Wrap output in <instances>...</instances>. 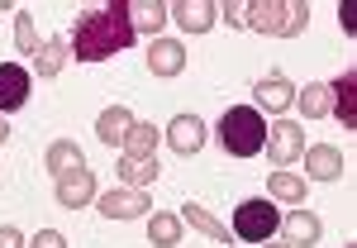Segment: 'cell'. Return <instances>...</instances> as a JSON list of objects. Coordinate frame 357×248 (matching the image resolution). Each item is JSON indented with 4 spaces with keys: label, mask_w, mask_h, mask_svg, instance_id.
Listing matches in <instances>:
<instances>
[{
    "label": "cell",
    "mask_w": 357,
    "mask_h": 248,
    "mask_svg": "<svg viewBox=\"0 0 357 248\" xmlns=\"http://www.w3.org/2000/svg\"><path fill=\"white\" fill-rule=\"evenodd\" d=\"M62 62H67V38H48V43L33 53V72H38V77H57Z\"/></svg>",
    "instance_id": "cb8c5ba5"
},
{
    "label": "cell",
    "mask_w": 357,
    "mask_h": 248,
    "mask_svg": "<svg viewBox=\"0 0 357 248\" xmlns=\"http://www.w3.org/2000/svg\"><path fill=\"white\" fill-rule=\"evenodd\" d=\"M181 224H191V229H200L205 239H215V244H229V224H220L205 205H195V200H186L181 205Z\"/></svg>",
    "instance_id": "d6986e66"
},
{
    "label": "cell",
    "mask_w": 357,
    "mask_h": 248,
    "mask_svg": "<svg viewBox=\"0 0 357 248\" xmlns=\"http://www.w3.org/2000/svg\"><path fill=\"white\" fill-rule=\"evenodd\" d=\"M15 48H20L24 57L38 53V34H33V15H29V10H20V15H15Z\"/></svg>",
    "instance_id": "484cf974"
},
{
    "label": "cell",
    "mask_w": 357,
    "mask_h": 248,
    "mask_svg": "<svg viewBox=\"0 0 357 248\" xmlns=\"http://www.w3.org/2000/svg\"><path fill=\"white\" fill-rule=\"evenodd\" d=\"M158 138H162V129L134 119V129L124 134V158H158Z\"/></svg>",
    "instance_id": "44dd1931"
},
{
    "label": "cell",
    "mask_w": 357,
    "mask_h": 248,
    "mask_svg": "<svg viewBox=\"0 0 357 248\" xmlns=\"http://www.w3.org/2000/svg\"><path fill=\"white\" fill-rule=\"evenodd\" d=\"M114 172H119V182H124V187L143 191V187H153V182H158V172H162V167H158V158H119Z\"/></svg>",
    "instance_id": "ac0fdd59"
},
{
    "label": "cell",
    "mask_w": 357,
    "mask_h": 248,
    "mask_svg": "<svg viewBox=\"0 0 357 248\" xmlns=\"http://www.w3.org/2000/svg\"><path fill=\"white\" fill-rule=\"evenodd\" d=\"M186 67V48L176 43V38H153V48H148V72L153 77H176Z\"/></svg>",
    "instance_id": "9a60e30c"
},
{
    "label": "cell",
    "mask_w": 357,
    "mask_h": 248,
    "mask_svg": "<svg viewBox=\"0 0 357 248\" xmlns=\"http://www.w3.org/2000/svg\"><path fill=\"white\" fill-rule=\"evenodd\" d=\"M43 167H48L53 177H67V172L86 167V153L72 143V138H57V143H48V153H43Z\"/></svg>",
    "instance_id": "2e32d148"
},
{
    "label": "cell",
    "mask_w": 357,
    "mask_h": 248,
    "mask_svg": "<svg viewBox=\"0 0 357 248\" xmlns=\"http://www.w3.org/2000/svg\"><path fill=\"white\" fill-rule=\"evenodd\" d=\"M5 138H10V124H5V115H0V148H5Z\"/></svg>",
    "instance_id": "4dcf8cb0"
},
{
    "label": "cell",
    "mask_w": 357,
    "mask_h": 248,
    "mask_svg": "<svg viewBox=\"0 0 357 248\" xmlns=\"http://www.w3.org/2000/svg\"><path fill=\"white\" fill-rule=\"evenodd\" d=\"M262 148H267V158H272L276 167H291L305 153V129L296 119H276L272 129H267V143H262Z\"/></svg>",
    "instance_id": "5b68a950"
},
{
    "label": "cell",
    "mask_w": 357,
    "mask_h": 248,
    "mask_svg": "<svg viewBox=\"0 0 357 248\" xmlns=\"http://www.w3.org/2000/svg\"><path fill=\"white\" fill-rule=\"evenodd\" d=\"M134 38L138 34H134V20H129V0H110V5L82 10L67 48L77 53V62H105V57L124 53Z\"/></svg>",
    "instance_id": "6da1fadb"
},
{
    "label": "cell",
    "mask_w": 357,
    "mask_h": 248,
    "mask_svg": "<svg viewBox=\"0 0 357 248\" xmlns=\"http://www.w3.org/2000/svg\"><path fill=\"white\" fill-rule=\"evenodd\" d=\"M148 205V191H134V187H119V191H105L100 196V215L105 220H138Z\"/></svg>",
    "instance_id": "52a82bcc"
},
{
    "label": "cell",
    "mask_w": 357,
    "mask_h": 248,
    "mask_svg": "<svg viewBox=\"0 0 357 248\" xmlns=\"http://www.w3.org/2000/svg\"><path fill=\"white\" fill-rule=\"evenodd\" d=\"M0 248H24V234L15 224H0Z\"/></svg>",
    "instance_id": "f1b7e54d"
},
{
    "label": "cell",
    "mask_w": 357,
    "mask_h": 248,
    "mask_svg": "<svg viewBox=\"0 0 357 248\" xmlns=\"http://www.w3.org/2000/svg\"><path fill=\"white\" fill-rule=\"evenodd\" d=\"M267 191H272V200L305 205V177L301 172H272V177H267Z\"/></svg>",
    "instance_id": "603a6c76"
},
{
    "label": "cell",
    "mask_w": 357,
    "mask_h": 248,
    "mask_svg": "<svg viewBox=\"0 0 357 248\" xmlns=\"http://www.w3.org/2000/svg\"><path fill=\"white\" fill-rule=\"evenodd\" d=\"M267 248H291V244H286V239H281V244H267Z\"/></svg>",
    "instance_id": "1f68e13d"
},
{
    "label": "cell",
    "mask_w": 357,
    "mask_h": 248,
    "mask_svg": "<svg viewBox=\"0 0 357 248\" xmlns=\"http://www.w3.org/2000/svg\"><path fill=\"white\" fill-rule=\"evenodd\" d=\"M252 101H257V105H252L257 115H262V110H267V115H281L291 101H296V91H291V82H286L281 72H272V77H262V82L252 86Z\"/></svg>",
    "instance_id": "9c48e42d"
},
{
    "label": "cell",
    "mask_w": 357,
    "mask_h": 248,
    "mask_svg": "<svg viewBox=\"0 0 357 248\" xmlns=\"http://www.w3.org/2000/svg\"><path fill=\"white\" fill-rule=\"evenodd\" d=\"M329 91H333V110L329 115L343 119V129H357V72L348 67L343 77H333Z\"/></svg>",
    "instance_id": "4fadbf2b"
},
{
    "label": "cell",
    "mask_w": 357,
    "mask_h": 248,
    "mask_svg": "<svg viewBox=\"0 0 357 248\" xmlns=\"http://www.w3.org/2000/svg\"><path fill=\"white\" fill-rule=\"evenodd\" d=\"M167 143L181 153V158H191L205 148V119L200 115H176L172 124H167Z\"/></svg>",
    "instance_id": "ba28073f"
},
{
    "label": "cell",
    "mask_w": 357,
    "mask_h": 248,
    "mask_svg": "<svg viewBox=\"0 0 357 248\" xmlns=\"http://www.w3.org/2000/svg\"><path fill=\"white\" fill-rule=\"evenodd\" d=\"M305 172L314 177V182H338L343 177V153L333 148V143H314V148H305Z\"/></svg>",
    "instance_id": "7c38bea8"
},
{
    "label": "cell",
    "mask_w": 357,
    "mask_h": 248,
    "mask_svg": "<svg viewBox=\"0 0 357 248\" xmlns=\"http://www.w3.org/2000/svg\"><path fill=\"white\" fill-rule=\"evenodd\" d=\"M29 248H67V239H62L57 229H38V234L29 239Z\"/></svg>",
    "instance_id": "83f0119b"
},
{
    "label": "cell",
    "mask_w": 357,
    "mask_h": 248,
    "mask_svg": "<svg viewBox=\"0 0 357 248\" xmlns=\"http://www.w3.org/2000/svg\"><path fill=\"white\" fill-rule=\"evenodd\" d=\"M57 205L62 210H82L86 200H96V172H86V167H77V172H67V177H57Z\"/></svg>",
    "instance_id": "8992f818"
},
{
    "label": "cell",
    "mask_w": 357,
    "mask_h": 248,
    "mask_svg": "<svg viewBox=\"0 0 357 248\" xmlns=\"http://www.w3.org/2000/svg\"><path fill=\"white\" fill-rule=\"evenodd\" d=\"M148 239L158 248H176L181 244V215H153L148 220Z\"/></svg>",
    "instance_id": "d4e9b609"
},
{
    "label": "cell",
    "mask_w": 357,
    "mask_h": 248,
    "mask_svg": "<svg viewBox=\"0 0 357 248\" xmlns=\"http://www.w3.org/2000/svg\"><path fill=\"white\" fill-rule=\"evenodd\" d=\"M296 105H301L305 119H324V115L333 110V91H329V82H310L305 91H296Z\"/></svg>",
    "instance_id": "ffe728a7"
},
{
    "label": "cell",
    "mask_w": 357,
    "mask_h": 248,
    "mask_svg": "<svg viewBox=\"0 0 357 248\" xmlns=\"http://www.w3.org/2000/svg\"><path fill=\"white\" fill-rule=\"evenodd\" d=\"M134 129V110L129 105H110V110H100V119H96V134H100V143H124V134Z\"/></svg>",
    "instance_id": "e0dca14e"
},
{
    "label": "cell",
    "mask_w": 357,
    "mask_h": 248,
    "mask_svg": "<svg viewBox=\"0 0 357 248\" xmlns=\"http://www.w3.org/2000/svg\"><path fill=\"white\" fill-rule=\"evenodd\" d=\"M220 143L229 158H257L267 143V119L252 105H229L220 119Z\"/></svg>",
    "instance_id": "7a4b0ae2"
},
{
    "label": "cell",
    "mask_w": 357,
    "mask_h": 248,
    "mask_svg": "<svg viewBox=\"0 0 357 248\" xmlns=\"http://www.w3.org/2000/svg\"><path fill=\"white\" fill-rule=\"evenodd\" d=\"M310 24V5L305 0H257L248 5V29L276 34V38H301Z\"/></svg>",
    "instance_id": "3957f363"
},
{
    "label": "cell",
    "mask_w": 357,
    "mask_h": 248,
    "mask_svg": "<svg viewBox=\"0 0 357 248\" xmlns=\"http://www.w3.org/2000/svg\"><path fill=\"white\" fill-rule=\"evenodd\" d=\"M276 229H281V215H276L272 200H262V196H252V200H243V205L234 210V234H238L243 244H267Z\"/></svg>",
    "instance_id": "277c9868"
},
{
    "label": "cell",
    "mask_w": 357,
    "mask_h": 248,
    "mask_svg": "<svg viewBox=\"0 0 357 248\" xmlns=\"http://www.w3.org/2000/svg\"><path fill=\"white\" fill-rule=\"evenodd\" d=\"M224 15V24H234V29H248V0H229L220 10Z\"/></svg>",
    "instance_id": "4316f807"
},
{
    "label": "cell",
    "mask_w": 357,
    "mask_h": 248,
    "mask_svg": "<svg viewBox=\"0 0 357 248\" xmlns=\"http://www.w3.org/2000/svg\"><path fill=\"white\" fill-rule=\"evenodd\" d=\"M338 24L348 29V34H353V29H357V20H353V5H338Z\"/></svg>",
    "instance_id": "f546056e"
},
{
    "label": "cell",
    "mask_w": 357,
    "mask_h": 248,
    "mask_svg": "<svg viewBox=\"0 0 357 248\" xmlns=\"http://www.w3.org/2000/svg\"><path fill=\"white\" fill-rule=\"evenodd\" d=\"M281 234H286V244L291 248H314L319 244V234H324V224L314 210H291L286 220H281Z\"/></svg>",
    "instance_id": "8fae6325"
},
{
    "label": "cell",
    "mask_w": 357,
    "mask_h": 248,
    "mask_svg": "<svg viewBox=\"0 0 357 248\" xmlns=\"http://www.w3.org/2000/svg\"><path fill=\"white\" fill-rule=\"evenodd\" d=\"M215 15H220V5H210V0H181V5H167V20H176L186 34H205V29H215Z\"/></svg>",
    "instance_id": "30bf717a"
},
{
    "label": "cell",
    "mask_w": 357,
    "mask_h": 248,
    "mask_svg": "<svg viewBox=\"0 0 357 248\" xmlns=\"http://www.w3.org/2000/svg\"><path fill=\"white\" fill-rule=\"evenodd\" d=\"M129 20H134V34H158L167 24V5L162 0H129Z\"/></svg>",
    "instance_id": "7402d4cb"
},
{
    "label": "cell",
    "mask_w": 357,
    "mask_h": 248,
    "mask_svg": "<svg viewBox=\"0 0 357 248\" xmlns=\"http://www.w3.org/2000/svg\"><path fill=\"white\" fill-rule=\"evenodd\" d=\"M29 101V72L20 62H0V115L20 110Z\"/></svg>",
    "instance_id": "5bb4252c"
}]
</instances>
